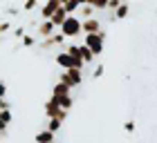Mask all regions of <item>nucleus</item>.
<instances>
[{
  "mask_svg": "<svg viewBox=\"0 0 157 143\" xmlns=\"http://www.w3.org/2000/svg\"><path fill=\"white\" fill-rule=\"evenodd\" d=\"M83 45L92 52V56H94V58H99V56L103 54V49H105V31L88 34V36L83 38Z\"/></svg>",
  "mask_w": 157,
  "mask_h": 143,
  "instance_id": "obj_1",
  "label": "nucleus"
},
{
  "mask_svg": "<svg viewBox=\"0 0 157 143\" xmlns=\"http://www.w3.org/2000/svg\"><path fill=\"white\" fill-rule=\"evenodd\" d=\"M56 65H59L63 72L65 69H76V72H83V67H85V63L81 61V58H76V56H72V54H67V52H61V54H56Z\"/></svg>",
  "mask_w": 157,
  "mask_h": 143,
  "instance_id": "obj_2",
  "label": "nucleus"
},
{
  "mask_svg": "<svg viewBox=\"0 0 157 143\" xmlns=\"http://www.w3.org/2000/svg\"><path fill=\"white\" fill-rule=\"evenodd\" d=\"M81 27H83V20L78 16H67L65 23L61 25V36H63V38H74V36H78L83 31Z\"/></svg>",
  "mask_w": 157,
  "mask_h": 143,
  "instance_id": "obj_3",
  "label": "nucleus"
},
{
  "mask_svg": "<svg viewBox=\"0 0 157 143\" xmlns=\"http://www.w3.org/2000/svg\"><path fill=\"white\" fill-rule=\"evenodd\" d=\"M59 83H63L65 87L74 90L78 85H83V72H76V69H65L59 74Z\"/></svg>",
  "mask_w": 157,
  "mask_h": 143,
  "instance_id": "obj_4",
  "label": "nucleus"
},
{
  "mask_svg": "<svg viewBox=\"0 0 157 143\" xmlns=\"http://www.w3.org/2000/svg\"><path fill=\"white\" fill-rule=\"evenodd\" d=\"M43 107H45V116H47V121L56 119V121H61V123H65V121H67V114H70V112L61 110V107L56 105V101H54V98H47Z\"/></svg>",
  "mask_w": 157,
  "mask_h": 143,
  "instance_id": "obj_5",
  "label": "nucleus"
},
{
  "mask_svg": "<svg viewBox=\"0 0 157 143\" xmlns=\"http://www.w3.org/2000/svg\"><path fill=\"white\" fill-rule=\"evenodd\" d=\"M65 52L72 54V56H76V58H81L85 65H92V63H94V56H92V52L85 45H67Z\"/></svg>",
  "mask_w": 157,
  "mask_h": 143,
  "instance_id": "obj_6",
  "label": "nucleus"
},
{
  "mask_svg": "<svg viewBox=\"0 0 157 143\" xmlns=\"http://www.w3.org/2000/svg\"><path fill=\"white\" fill-rule=\"evenodd\" d=\"M59 9H61V0H47V2H43V5L38 7V11H40V20H49Z\"/></svg>",
  "mask_w": 157,
  "mask_h": 143,
  "instance_id": "obj_7",
  "label": "nucleus"
},
{
  "mask_svg": "<svg viewBox=\"0 0 157 143\" xmlns=\"http://www.w3.org/2000/svg\"><path fill=\"white\" fill-rule=\"evenodd\" d=\"M54 34H56V27L49 23V20H38V25H36V38L45 40V38H49V36H54Z\"/></svg>",
  "mask_w": 157,
  "mask_h": 143,
  "instance_id": "obj_8",
  "label": "nucleus"
},
{
  "mask_svg": "<svg viewBox=\"0 0 157 143\" xmlns=\"http://www.w3.org/2000/svg\"><path fill=\"white\" fill-rule=\"evenodd\" d=\"M63 42H65V38L61 36V31H56L54 36H49V38H45V40H38V49H52V47H61Z\"/></svg>",
  "mask_w": 157,
  "mask_h": 143,
  "instance_id": "obj_9",
  "label": "nucleus"
},
{
  "mask_svg": "<svg viewBox=\"0 0 157 143\" xmlns=\"http://www.w3.org/2000/svg\"><path fill=\"white\" fill-rule=\"evenodd\" d=\"M83 34L88 36V34H99V31H103V27H101V18H88V20H83Z\"/></svg>",
  "mask_w": 157,
  "mask_h": 143,
  "instance_id": "obj_10",
  "label": "nucleus"
},
{
  "mask_svg": "<svg viewBox=\"0 0 157 143\" xmlns=\"http://www.w3.org/2000/svg\"><path fill=\"white\" fill-rule=\"evenodd\" d=\"M61 5L67 16H76V11L81 9V0H67V2H61Z\"/></svg>",
  "mask_w": 157,
  "mask_h": 143,
  "instance_id": "obj_11",
  "label": "nucleus"
},
{
  "mask_svg": "<svg viewBox=\"0 0 157 143\" xmlns=\"http://www.w3.org/2000/svg\"><path fill=\"white\" fill-rule=\"evenodd\" d=\"M65 18H67V13H65V9H63V5H61V9L56 11L52 18H49V23H52V25L56 27V29H61V25L65 23Z\"/></svg>",
  "mask_w": 157,
  "mask_h": 143,
  "instance_id": "obj_12",
  "label": "nucleus"
},
{
  "mask_svg": "<svg viewBox=\"0 0 157 143\" xmlns=\"http://www.w3.org/2000/svg\"><path fill=\"white\" fill-rule=\"evenodd\" d=\"M49 98H52V96H49ZM54 101H56V105H59L61 110H65V112H70V110L74 107V98H72V94H70V96H61V98H54Z\"/></svg>",
  "mask_w": 157,
  "mask_h": 143,
  "instance_id": "obj_13",
  "label": "nucleus"
},
{
  "mask_svg": "<svg viewBox=\"0 0 157 143\" xmlns=\"http://www.w3.org/2000/svg\"><path fill=\"white\" fill-rule=\"evenodd\" d=\"M70 94H72V90L65 87L63 83H56L52 87V98H61V96H70Z\"/></svg>",
  "mask_w": 157,
  "mask_h": 143,
  "instance_id": "obj_14",
  "label": "nucleus"
},
{
  "mask_svg": "<svg viewBox=\"0 0 157 143\" xmlns=\"http://www.w3.org/2000/svg\"><path fill=\"white\" fill-rule=\"evenodd\" d=\"M54 137H56V134H52L49 130H40L36 137H34V141H36V143H54Z\"/></svg>",
  "mask_w": 157,
  "mask_h": 143,
  "instance_id": "obj_15",
  "label": "nucleus"
},
{
  "mask_svg": "<svg viewBox=\"0 0 157 143\" xmlns=\"http://www.w3.org/2000/svg\"><path fill=\"white\" fill-rule=\"evenodd\" d=\"M128 11H130V5H126V2H121L119 5V9L112 13V16H115V20H124L126 16H128Z\"/></svg>",
  "mask_w": 157,
  "mask_h": 143,
  "instance_id": "obj_16",
  "label": "nucleus"
},
{
  "mask_svg": "<svg viewBox=\"0 0 157 143\" xmlns=\"http://www.w3.org/2000/svg\"><path fill=\"white\" fill-rule=\"evenodd\" d=\"M20 45H23V47H36V45H38V38H36V36L25 34V36H23V40H20Z\"/></svg>",
  "mask_w": 157,
  "mask_h": 143,
  "instance_id": "obj_17",
  "label": "nucleus"
},
{
  "mask_svg": "<svg viewBox=\"0 0 157 143\" xmlns=\"http://www.w3.org/2000/svg\"><path fill=\"white\" fill-rule=\"evenodd\" d=\"M83 13V20H88V18H94V9L88 5V2H81V9H78Z\"/></svg>",
  "mask_w": 157,
  "mask_h": 143,
  "instance_id": "obj_18",
  "label": "nucleus"
},
{
  "mask_svg": "<svg viewBox=\"0 0 157 143\" xmlns=\"http://www.w3.org/2000/svg\"><path fill=\"white\" fill-rule=\"evenodd\" d=\"M61 127H63V123H61V121H56V119H52V121H47V125H45V130H49V132H52V134H56V132H59V130H61Z\"/></svg>",
  "mask_w": 157,
  "mask_h": 143,
  "instance_id": "obj_19",
  "label": "nucleus"
},
{
  "mask_svg": "<svg viewBox=\"0 0 157 143\" xmlns=\"http://www.w3.org/2000/svg\"><path fill=\"white\" fill-rule=\"evenodd\" d=\"M88 5H90L94 11H103V9H108V2H105V0H90Z\"/></svg>",
  "mask_w": 157,
  "mask_h": 143,
  "instance_id": "obj_20",
  "label": "nucleus"
},
{
  "mask_svg": "<svg viewBox=\"0 0 157 143\" xmlns=\"http://www.w3.org/2000/svg\"><path fill=\"white\" fill-rule=\"evenodd\" d=\"M27 34V29H25V25H20V27H16V29L11 31V38H18V40H23V36Z\"/></svg>",
  "mask_w": 157,
  "mask_h": 143,
  "instance_id": "obj_21",
  "label": "nucleus"
},
{
  "mask_svg": "<svg viewBox=\"0 0 157 143\" xmlns=\"http://www.w3.org/2000/svg\"><path fill=\"white\" fill-rule=\"evenodd\" d=\"M23 9H25V11H34V9H38V2H36V0H25V2H23Z\"/></svg>",
  "mask_w": 157,
  "mask_h": 143,
  "instance_id": "obj_22",
  "label": "nucleus"
},
{
  "mask_svg": "<svg viewBox=\"0 0 157 143\" xmlns=\"http://www.w3.org/2000/svg\"><path fill=\"white\" fill-rule=\"evenodd\" d=\"M103 72H105V65H103V63H99V65L94 67V72H92V78H101Z\"/></svg>",
  "mask_w": 157,
  "mask_h": 143,
  "instance_id": "obj_23",
  "label": "nucleus"
},
{
  "mask_svg": "<svg viewBox=\"0 0 157 143\" xmlns=\"http://www.w3.org/2000/svg\"><path fill=\"white\" fill-rule=\"evenodd\" d=\"M124 130L132 134L135 130H137V123H135V121H132V119H130V121H126V123H124Z\"/></svg>",
  "mask_w": 157,
  "mask_h": 143,
  "instance_id": "obj_24",
  "label": "nucleus"
},
{
  "mask_svg": "<svg viewBox=\"0 0 157 143\" xmlns=\"http://www.w3.org/2000/svg\"><path fill=\"white\" fill-rule=\"evenodd\" d=\"M119 5H121V2H119V0H110V2H108V9H110L112 13H115V11L119 9Z\"/></svg>",
  "mask_w": 157,
  "mask_h": 143,
  "instance_id": "obj_25",
  "label": "nucleus"
},
{
  "mask_svg": "<svg viewBox=\"0 0 157 143\" xmlns=\"http://www.w3.org/2000/svg\"><path fill=\"white\" fill-rule=\"evenodd\" d=\"M9 27H11V23H9V20H5V23H0V34H5L7 29H9Z\"/></svg>",
  "mask_w": 157,
  "mask_h": 143,
  "instance_id": "obj_26",
  "label": "nucleus"
},
{
  "mask_svg": "<svg viewBox=\"0 0 157 143\" xmlns=\"http://www.w3.org/2000/svg\"><path fill=\"white\" fill-rule=\"evenodd\" d=\"M0 110H11V105L7 103V98H0Z\"/></svg>",
  "mask_w": 157,
  "mask_h": 143,
  "instance_id": "obj_27",
  "label": "nucleus"
},
{
  "mask_svg": "<svg viewBox=\"0 0 157 143\" xmlns=\"http://www.w3.org/2000/svg\"><path fill=\"white\" fill-rule=\"evenodd\" d=\"M5 96H7V85L0 81V98H5Z\"/></svg>",
  "mask_w": 157,
  "mask_h": 143,
  "instance_id": "obj_28",
  "label": "nucleus"
}]
</instances>
